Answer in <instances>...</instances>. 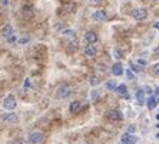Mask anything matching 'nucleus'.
<instances>
[{
    "label": "nucleus",
    "instance_id": "14",
    "mask_svg": "<svg viewBox=\"0 0 159 144\" xmlns=\"http://www.w3.org/2000/svg\"><path fill=\"white\" fill-rule=\"evenodd\" d=\"M115 91L118 93L119 96H123V97H126V99H128V94H126V93H128V87H126L125 84H119L118 87L115 89Z\"/></svg>",
    "mask_w": 159,
    "mask_h": 144
},
{
    "label": "nucleus",
    "instance_id": "27",
    "mask_svg": "<svg viewBox=\"0 0 159 144\" xmlns=\"http://www.w3.org/2000/svg\"><path fill=\"white\" fill-rule=\"evenodd\" d=\"M98 83H99V80H98V77H92V78H90V84H92V86H96Z\"/></svg>",
    "mask_w": 159,
    "mask_h": 144
},
{
    "label": "nucleus",
    "instance_id": "2",
    "mask_svg": "<svg viewBox=\"0 0 159 144\" xmlns=\"http://www.w3.org/2000/svg\"><path fill=\"white\" fill-rule=\"evenodd\" d=\"M132 17L138 22H141V20H145V19L148 17V10L143 7H139V9H135L132 11Z\"/></svg>",
    "mask_w": 159,
    "mask_h": 144
},
{
    "label": "nucleus",
    "instance_id": "32",
    "mask_svg": "<svg viewBox=\"0 0 159 144\" xmlns=\"http://www.w3.org/2000/svg\"><path fill=\"white\" fill-rule=\"evenodd\" d=\"M99 2H102V0H92V3H99Z\"/></svg>",
    "mask_w": 159,
    "mask_h": 144
},
{
    "label": "nucleus",
    "instance_id": "24",
    "mask_svg": "<svg viewBox=\"0 0 159 144\" xmlns=\"http://www.w3.org/2000/svg\"><path fill=\"white\" fill-rule=\"evenodd\" d=\"M126 74H128V78H129V80H136V78H135V74L132 73V70H130V69H128Z\"/></svg>",
    "mask_w": 159,
    "mask_h": 144
},
{
    "label": "nucleus",
    "instance_id": "9",
    "mask_svg": "<svg viewBox=\"0 0 159 144\" xmlns=\"http://www.w3.org/2000/svg\"><path fill=\"white\" fill-rule=\"evenodd\" d=\"M2 121H4V123H17L19 117H17L16 113H6V114H3V117H2Z\"/></svg>",
    "mask_w": 159,
    "mask_h": 144
},
{
    "label": "nucleus",
    "instance_id": "16",
    "mask_svg": "<svg viewBox=\"0 0 159 144\" xmlns=\"http://www.w3.org/2000/svg\"><path fill=\"white\" fill-rule=\"evenodd\" d=\"M105 87H106V90H111V91H115V89L118 87V84H116L115 80H109L105 83Z\"/></svg>",
    "mask_w": 159,
    "mask_h": 144
},
{
    "label": "nucleus",
    "instance_id": "15",
    "mask_svg": "<svg viewBox=\"0 0 159 144\" xmlns=\"http://www.w3.org/2000/svg\"><path fill=\"white\" fill-rule=\"evenodd\" d=\"M2 34H3L6 39L11 37V36H13V27H11L10 24H6V26L3 27V30H2Z\"/></svg>",
    "mask_w": 159,
    "mask_h": 144
},
{
    "label": "nucleus",
    "instance_id": "18",
    "mask_svg": "<svg viewBox=\"0 0 159 144\" xmlns=\"http://www.w3.org/2000/svg\"><path fill=\"white\" fill-rule=\"evenodd\" d=\"M23 15H25V17H30V16H33V9L29 7V6H25V7H23Z\"/></svg>",
    "mask_w": 159,
    "mask_h": 144
},
{
    "label": "nucleus",
    "instance_id": "29",
    "mask_svg": "<svg viewBox=\"0 0 159 144\" xmlns=\"http://www.w3.org/2000/svg\"><path fill=\"white\" fill-rule=\"evenodd\" d=\"M29 86H32V81H30V78H26V81H25V87L29 89Z\"/></svg>",
    "mask_w": 159,
    "mask_h": 144
},
{
    "label": "nucleus",
    "instance_id": "33",
    "mask_svg": "<svg viewBox=\"0 0 159 144\" xmlns=\"http://www.w3.org/2000/svg\"><path fill=\"white\" fill-rule=\"evenodd\" d=\"M3 4H9V0H3Z\"/></svg>",
    "mask_w": 159,
    "mask_h": 144
},
{
    "label": "nucleus",
    "instance_id": "25",
    "mask_svg": "<svg viewBox=\"0 0 159 144\" xmlns=\"http://www.w3.org/2000/svg\"><path fill=\"white\" fill-rule=\"evenodd\" d=\"M136 63L139 64L141 67H145V66H146V60H143V59H138V60H136Z\"/></svg>",
    "mask_w": 159,
    "mask_h": 144
},
{
    "label": "nucleus",
    "instance_id": "4",
    "mask_svg": "<svg viewBox=\"0 0 159 144\" xmlns=\"http://www.w3.org/2000/svg\"><path fill=\"white\" fill-rule=\"evenodd\" d=\"M92 20L93 22H96V23H102L106 20V11L102 10V9H99V10L96 11H93L92 13Z\"/></svg>",
    "mask_w": 159,
    "mask_h": 144
},
{
    "label": "nucleus",
    "instance_id": "3",
    "mask_svg": "<svg viewBox=\"0 0 159 144\" xmlns=\"http://www.w3.org/2000/svg\"><path fill=\"white\" fill-rule=\"evenodd\" d=\"M16 106H17V103H16V99L13 96H7L6 99L3 100V107H4V110H7V111L15 110Z\"/></svg>",
    "mask_w": 159,
    "mask_h": 144
},
{
    "label": "nucleus",
    "instance_id": "8",
    "mask_svg": "<svg viewBox=\"0 0 159 144\" xmlns=\"http://www.w3.org/2000/svg\"><path fill=\"white\" fill-rule=\"evenodd\" d=\"M111 71H112V74H113V76H116V77H118V76H122L123 74V66H122V63H113L112 64V67H111Z\"/></svg>",
    "mask_w": 159,
    "mask_h": 144
},
{
    "label": "nucleus",
    "instance_id": "30",
    "mask_svg": "<svg viewBox=\"0 0 159 144\" xmlns=\"http://www.w3.org/2000/svg\"><path fill=\"white\" fill-rule=\"evenodd\" d=\"M153 53H155V56H156V57H159V46L155 49V52H153Z\"/></svg>",
    "mask_w": 159,
    "mask_h": 144
},
{
    "label": "nucleus",
    "instance_id": "31",
    "mask_svg": "<svg viewBox=\"0 0 159 144\" xmlns=\"http://www.w3.org/2000/svg\"><path fill=\"white\" fill-rule=\"evenodd\" d=\"M153 27H155V29H156V30H159V22H156V23H155V24H153Z\"/></svg>",
    "mask_w": 159,
    "mask_h": 144
},
{
    "label": "nucleus",
    "instance_id": "5",
    "mask_svg": "<svg viewBox=\"0 0 159 144\" xmlns=\"http://www.w3.org/2000/svg\"><path fill=\"white\" fill-rule=\"evenodd\" d=\"M43 140V133L40 131H33V133L29 134V143L30 144H39Z\"/></svg>",
    "mask_w": 159,
    "mask_h": 144
},
{
    "label": "nucleus",
    "instance_id": "1",
    "mask_svg": "<svg viewBox=\"0 0 159 144\" xmlns=\"http://www.w3.org/2000/svg\"><path fill=\"white\" fill-rule=\"evenodd\" d=\"M70 94H72V89H70V86H67V84H62L59 89L56 90V97L60 100L67 99Z\"/></svg>",
    "mask_w": 159,
    "mask_h": 144
},
{
    "label": "nucleus",
    "instance_id": "35",
    "mask_svg": "<svg viewBox=\"0 0 159 144\" xmlns=\"http://www.w3.org/2000/svg\"><path fill=\"white\" fill-rule=\"evenodd\" d=\"M156 118H158V120H159V113H158V114H156Z\"/></svg>",
    "mask_w": 159,
    "mask_h": 144
},
{
    "label": "nucleus",
    "instance_id": "17",
    "mask_svg": "<svg viewBox=\"0 0 159 144\" xmlns=\"http://www.w3.org/2000/svg\"><path fill=\"white\" fill-rule=\"evenodd\" d=\"M136 99H138V101L141 104H145L146 101H145V91L143 90H138L136 91Z\"/></svg>",
    "mask_w": 159,
    "mask_h": 144
},
{
    "label": "nucleus",
    "instance_id": "20",
    "mask_svg": "<svg viewBox=\"0 0 159 144\" xmlns=\"http://www.w3.org/2000/svg\"><path fill=\"white\" fill-rule=\"evenodd\" d=\"M130 70H133V71H136V73H139V71L143 70V67H141L138 63H133V61H130Z\"/></svg>",
    "mask_w": 159,
    "mask_h": 144
},
{
    "label": "nucleus",
    "instance_id": "22",
    "mask_svg": "<svg viewBox=\"0 0 159 144\" xmlns=\"http://www.w3.org/2000/svg\"><path fill=\"white\" fill-rule=\"evenodd\" d=\"M75 34H76V32H75V30H70V29H67V30H63V36H67V37H73Z\"/></svg>",
    "mask_w": 159,
    "mask_h": 144
},
{
    "label": "nucleus",
    "instance_id": "11",
    "mask_svg": "<svg viewBox=\"0 0 159 144\" xmlns=\"http://www.w3.org/2000/svg\"><path fill=\"white\" fill-rule=\"evenodd\" d=\"M80 108H82V103L76 100V101H72V103H70L69 110H70L72 114H76V113H79V111H80Z\"/></svg>",
    "mask_w": 159,
    "mask_h": 144
},
{
    "label": "nucleus",
    "instance_id": "21",
    "mask_svg": "<svg viewBox=\"0 0 159 144\" xmlns=\"http://www.w3.org/2000/svg\"><path fill=\"white\" fill-rule=\"evenodd\" d=\"M113 57H115L116 60H120L123 57V53L119 50V49H113Z\"/></svg>",
    "mask_w": 159,
    "mask_h": 144
},
{
    "label": "nucleus",
    "instance_id": "12",
    "mask_svg": "<svg viewBox=\"0 0 159 144\" xmlns=\"http://www.w3.org/2000/svg\"><path fill=\"white\" fill-rule=\"evenodd\" d=\"M96 53H98V50H96V47H95L93 44H88L85 47V54L88 56V57H93Z\"/></svg>",
    "mask_w": 159,
    "mask_h": 144
},
{
    "label": "nucleus",
    "instance_id": "6",
    "mask_svg": "<svg viewBox=\"0 0 159 144\" xmlns=\"http://www.w3.org/2000/svg\"><path fill=\"white\" fill-rule=\"evenodd\" d=\"M138 141V138L130 133H125L120 137V144H135Z\"/></svg>",
    "mask_w": 159,
    "mask_h": 144
},
{
    "label": "nucleus",
    "instance_id": "34",
    "mask_svg": "<svg viewBox=\"0 0 159 144\" xmlns=\"http://www.w3.org/2000/svg\"><path fill=\"white\" fill-rule=\"evenodd\" d=\"M155 93H156V94H159V87H158V89L155 90Z\"/></svg>",
    "mask_w": 159,
    "mask_h": 144
},
{
    "label": "nucleus",
    "instance_id": "19",
    "mask_svg": "<svg viewBox=\"0 0 159 144\" xmlns=\"http://www.w3.org/2000/svg\"><path fill=\"white\" fill-rule=\"evenodd\" d=\"M67 52H73V50H76V49H78V41H69V43H67Z\"/></svg>",
    "mask_w": 159,
    "mask_h": 144
},
{
    "label": "nucleus",
    "instance_id": "26",
    "mask_svg": "<svg viewBox=\"0 0 159 144\" xmlns=\"http://www.w3.org/2000/svg\"><path fill=\"white\" fill-rule=\"evenodd\" d=\"M143 91H145V94H152V89L149 87V86H145V87H143Z\"/></svg>",
    "mask_w": 159,
    "mask_h": 144
},
{
    "label": "nucleus",
    "instance_id": "10",
    "mask_svg": "<svg viewBox=\"0 0 159 144\" xmlns=\"http://www.w3.org/2000/svg\"><path fill=\"white\" fill-rule=\"evenodd\" d=\"M107 117L111 118V120H113V121H120V120H123V114L119 110H111L107 113Z\"/></svg>",
    "mask_w": 159,
    "mask_h": 144
},
{
    "label": "nucleus",
    "instance_id": "13",
    "mask_svg": "<svg viewBox=\"0 0 159 144\" xmlns=\"http://www.w3.org/2000/svg\"><path fill=\"white\" fill-rule=\"evenodd\" d=\"M146 106H148L149 110H153V108L158 106V99H156L155 96H151L148 99V101H146Z\"/></svg>",
    "mask_w": 159,
    "mask_h": 144
},
{
    "label": "nucleus",
    "instance_id": "23",
    "mask_svg": "<svg viewBox=\"0 0 159 144\" xmlns=\"http://www.w3.org/2000/svg\"><path fill=\"white\" fill-rule=\"evenodd\" d=\"M152 71H153V74H156V76H159V63L153 64V67H152Z\"/></svg>",
    "mask_w": 159,
    "mask_h": 144
},
{
    "label": "nucleus",
    "instance_id": "28",
    "mask_svg": "<svg viewBox=\"0 0 159 144\" xmlns=\"http://www.w3.org/2000/svg\"><path fill=\"white\" fill-rule=\"evenodd\" d=\"M27 41H29V37H22V39H19V43H27Z\"/></svg>",
    "mask_w": 159,
    "mask_h": 144
},
{
    "label": "nucleus",
    "instance_id": "7",
    "mask_svg": "<svg viewBox=\"0 0 159 144\" xmlns=\"http://www.w3.org/2000/svg\"><path fill=\"white\" fill-rule=\"evenodd\" d=\"M85 40L88 44H95L98 41V34L93 32V30H89V32H86L85 33Z\"/></svg>",
    "mask_w": 159,
    "mask_h": 144
}]
</instances>
